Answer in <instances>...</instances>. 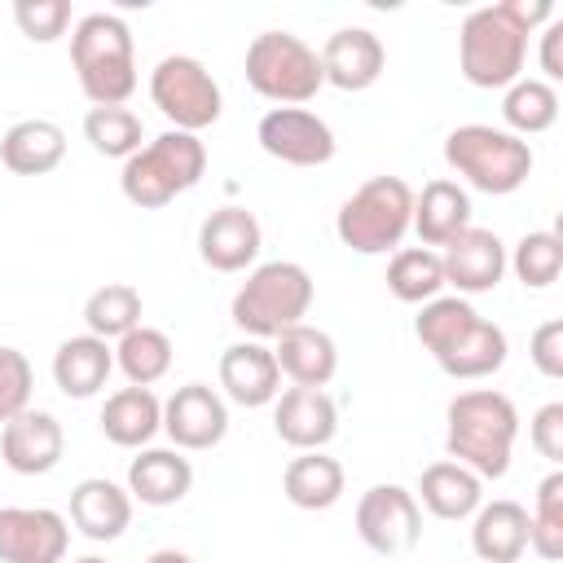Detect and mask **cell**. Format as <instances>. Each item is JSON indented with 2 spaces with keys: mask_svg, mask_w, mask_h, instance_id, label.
<instances>
[{
  "mask_svg": "<svg viewBox=\"0 0 563 563\" xmlns=\"http://www.w3.org/2000/svg\"><path fill=\"white\" fill-rule=\"evenodd\" d=\"M554 13L550 0H501L479 4L457 26V70L471 88H510L523 79L528 35L545 26Z\"/></svg>",
  "mask_w": 563,
  "mask_h": 563,
  "instance_id": "1",
  "label": "cell"
},
{
  "mask_svg": "<svg viewBox=\"0 0 563 563\" xmlns=\"http://www.w3.org/2000/svg\"><path fill=\"white\" fill-rule=\"evenodd\" d=\"M413 334L431 352V361L449 378H462V383L497 374L510 352L506 330L493 325L488 317H479L471 308V299H462V295H435L431 303H422L413 317Z\"/></svg>",
  "mask_w": 563,
  "mask_h": 563,
  "instance_id": "2",
  "label": "cell"
},
{
  "mask_svg": "<svg viewBox=\"0 0 563 563\" xmlns=\"http://www.w3.org/2000/svg\"><path fill=\"white\" fill-rule=\"evenodd\" d=\"M515 440H519V409L506 391L471 387L449 400V413H444L449 462H462L479 479H501L510 471Z\"/></svg>",
  "mask_w": 563,
  "mask_h": 563,
  "instance_id": "3",
  "label": "cell"
},
{
  "mask_svg": "<svg viewBox=\"0 0 563 563\" xmlns=\"http://www.w3.org/2000/svg\"><path fill=\"white\" fill-rule=\"evenodd\" d=\"M70 66L92 106H123L136 92V44L119 13H84L70 31Z\"/></svg>",
  "mask_w": 563,
  "mask_h": 563,
  "instance_id": "4",
  "label": "cell"
},
{
  "mask_svg": "<svg viewBox=\"0 0 563 563\" xmlns=\"http://www.w3.org/2000/svg\"><path fill=\"white\" fill-rule=\"evenodd\" d=\"M312 273L295 260H268V264H255L246 273V282L238 286L233 303H229V317L233 325L246 334V339H277L282 330L299 325L312 308Z\"/></svg>",
  "mask_w": 563,
  "mask_h": 563,
  "instance_id": "5",
  "label": "cell"
},
{
  "mask_svg": "<svg viewBox=\"0 0 563 563\" xmlns=\"http://www.w3.org/2000/svg\"><path fill=\"white\" fill-rule=\"evenodd\" d=\"M207 176V145L194 132H176L167 128L163 136L145 141L119 172V189L132 207L141 211H158L167 207L176 194H189L198 180Z\"/></svg>",
  "mask_w": 563,
  "mask_h": 563,
  "instance_id": "6",
  "label": "cell"
},
{
  "mask_svg": "<svg viewBox=\"0 0 563 563\" xmlns=\"http://www.w3.org/2000/svg\"><path fill=\"white\" fill-rule=\"evenodd\" d=\"M444 163L479 194L506 198L532 176V145L493 123H462L444 136Z\"/></svg>",
  "mask_w": 563,
  "mask_h": 563,
  "instance_id": "7",
  "label": "cell"
},
{
  "mask_svg": "<svg viewBox=\"0 0 563 563\" xmlns=\"http://www.w3.org/2000/svg\"><path fill=\"white\" fill-rule=\"evenodd\" d=\"M413 229V189L400 176H369L334 216V233L356 255L400 251Z\"/></svg>",
  "mask_w": 563,
  "mask_h": 563,
  "instance_id": "8",
  "label": "cell"
},
{
  "mask_svg": "<svg viewBox=\"0 0 563 563\" xmlns=\"http://www.w3.org/2000/svg\"><path fill=\"white\" fill-rule=\"evenodd\" d=\"M246 84L277 106H303L325 88L321 57L295 31H260L246 44Z\"/></svg>",
  "mask_w": 563,
  "mask_h": 563,
  "instance_id": "9",
  "label": "cell"
},
{
  "mask_svg": "<svg viewBox=\"0 0 563 563\" xmlns=\"http://www.w3.org/2000/svg\"><path fill=\"white\" fill-rule=\"evenodd\" d=\"M150 101L176 132H194V136L202 128H211L224 110V92H220L216 75L189 53H167L150 70Z\"/></svg>",
  "mask_w": 563,
  "mask_h": 563,
  "instance_id": "10",
  "label": "cell"
},
{
  "mask_svg": "<svg viewBox=\"0 0 563 563\" xmlns=\"http://www.w3.org/2000/svg\"><path fill=\"white\" fill-rule=\"evenodd\" d=\"M356 537L374 554H405L422 537V506L400 484H374L356 501Z\"/></svg>",
  "mask_w": 563,
  "mask_h": 563,
  "instance_id": "11",
  "label": "cell"
},
{
  "mask_svg": "<svg viewBox=\"0 0 563 563\" xmlns=\"http://www.w3.org/2000/svg\"><path fill=\"white\" fill-rule=\"evenodd\" d=\"M255 141L268 158L277 163H290V167H321L334 158V132L321 114L303 110V106H273L260 128H255Z\"/></svg>",
  "mask_w": 563,
  "mask_h": 563,
  "instance_id": "12",
  "label": "cell"
},
{
  "mask_svg": "<svg viewBox=\"0 0 563 563\" xmlns=\"http://www.w3.org/2000/svg\"><path fill=\"white\" fill-rule=\"evenodd\" d=\"M163 431L176 449L202 453L229 435V405L207 383H185L163 400Z\"/></svg>",
  "mask_w": 563,
  "mask_h": 563,
  "instance_id": "13",
  "label": "cell"
},
{
  "mask_svg": "<svg viewBox=\"0 0 563 563\" xmlns=\"http://www.w3.org/2000/svg\"><path fill=\"white\" fill-rule=\"evenodd\" d=\"M66 545V515L48 506H0V563H62Z\"/></svg>",
  "mask_w": 563,
  "mask_h": 563,
  "instance_id": "14",
  "label": "cell"
},
{
  "mask_svg": "<svg viewBox=\"0 0 563 563\" xmlns=\"http://www.w3.org/2000/svg\"><path fill=\"white\" fill-rule=\"evenodd\" d=\"M273 431L299 453L325 449L339 435V405L325 387H286L273 400Z\"/></svg>",
  "mask_w": 563,
  "mask_h": 563,
  "instance_id": "15",
  "label": "cell"
},
{
  "mask_svg": "<svg viewBox=\"0 0 563 563\" xmlns=\"http://www.w3.org/2000/svg\"><path fill=\"white\" fill-rule=\"evenodd\" d=\"M260 246H264V229H260L255 211H246V207H216L198 224V255L216 273L251 268L260 260Z\"/></svg>",
  "mask_w": 563,
  "mask_h": 563,
  "instance_id": "16",
  "label": "cell"
},
{
  "mask_svg": "<svg viewBox=\"0 0 563 563\" xmlns=\"http://www.w3.org/2000/svg\"><path fill=\"white\" fill-rule=\"evenodd\" d=\"M440 264H444V286H453L462 299L488 295V290H497V282L506 273V246L493 229L471 224L440 251Z\"/></svg>",
  "mask_w": 563,
  "mask_h": 563,
  "instance_id": "17",
  "label": "cell"
},
{
  "mask_svg": "<svg viewBox=\"0 0 563 563\" xmlns=\"http://www.w3.org/2000/svg\"><path fill=\"white\" fill-rule=\"evenodd\" d=\"M66 453L62 422L48 409H22L0 427V457L13 475H48Z\"/></svg>",
  "mask_w": 563,
  "mask_h": 563,
  "instance_id": "18",
  "label": "cell"
},
{
  "mask_svg": "<svg viewBox=\"0 0 563 563\" xmlns=\"http://www.w3.org/2000/svg\"><path fill=\"white\" fill-rule=\"evenodd\" d=\"M321 75L325 84H334L339 92H365L378 84L383 66H387V48L369 26H339L325 44H321Z\"/></svg>",
  "mask_w": 563,
  "mask_h": 563,
  "instance_id": "19",
  "label": "cell"
},
{
  "mask_svg": "<svg viewBox=\"0 0 563 563\" xmlns=\"http://www.w3.org/2000/svg\"><path fill=\"white\" fill-rule=\"evenodd\" d=\"M220 387L233 405L242 409H264L277 400L282 391V369L273 361V347H264L260 339H242L229 343L220 352Z\"/></svg>",
  "mask_w": 563,
  "mask_h": 563,
  "instance_id": "20",
  "label": "cell"
},
{
  "mask_svg": "<svg viewBox=\"0 0 563 563\" xmlns=\"http://www.w3.org/2000/svg\"><path fill=\"white\" fill-rule=\"evenodd\" d=\"M194 488V466L180 449H141L132 462H128V493L132 501L141 506H176L185 501Z\"/></svg>",
  "mask_w": 563,
  "mask_h": 563,
  "instance_id": "21",
  "label": "cell"
},
{
  "mask_svg": "<svg viewBox=\"0 0 563 563\" xmlns=\"http://www.w3.org/2000/svg\"><path fill=\"white\" fill-rule=\"evenodd\" d=\"M70 523L88 537V541H119L132 523V493L119 488L106 475L79 479L70 488Z\"/></svg>",
  "mask_w": 563,
  "mask_h": 563,
  "instance_id": "22",
  "label": "cell"
},
{
  "mask_svg": "<svg viewBox=\"0 0 563 563\" xmlns=\"http://www.w3.org/2000/svg\"><path fill=\"white\" fill-rule=\"evenodd\" d=\"M273 361L282 369V378H290L295 387H325L334 374H339V347L325 330L299 321L290 330L277 334V347H273Z\"/></svg>",
  "mask_w": 563,
  "mask_h": 563,
  "instance_id": "23",
  "label": "cell"
},
{
  "mask_svg": "<svg viewBox=\"0 0 563 563\" xmlns=\"http://www.w3.org/2000/svg\"><path fill=\"white\" fill-rule=\"evenodd\" d=\"M110 369H114V347H110L106 339L88 334V330L62 339L57 352H53V383H57V391L70 396V400L97 396V391L106 387Z\"/></svg>",
  "mask_w": 563,
  "mask_h": 563,
  "instance_id": "24",
  "label": "cell"
},
{
  "mask_svg": "<svg viewBox=\"0 0 563 563\" xmlns=\"http://www.w3.org/2000/svg\"><path fill=\"white\" fill-rule=\"evenodd\" d=\"M471 550L479 563H519L528 550V506L497 497L471 515Z\"/></svg>",
  "mask_w": 563,
  "mask_h": 563,
  "instance_id": "25",
  "label": "cell"
},
{
  "mask_svg": "<svg viewBox=\"0 0 563 563\" xmlns=\"http://www.w3.org/2000/svg\"><path fill=\"white\" fill-rule=\"evenodd\" d=\"M413 229L422 246L444 251L462 229H471V194L449 176L427 180L422 194H413Z\"/></svg>",
  "mask_w": 563,
  "mask_h": 563,
  "instance_id": "26",
  "label": "cell"
},
{
  "mask_svg": "<svg viewBox=\"0 0 563 563\" xmlns=\"http://www.w3.org/2000/svg\"><path fill=\"white\" fill-rule=\"evenodd\" d=\"M418 506L431 510L435 519H471L479 506H484V479L475 471H466L462 462H431L422 475H418Z\"/></svg>",
  "mask_w": 563,
  "mask_h": 563,
  "instance_id": "27",
  "label": "cell"
},
{
  "mask_svg": "<svg viewBox=\"0 0 563 563\" xmlns=\"http://www.w3.org/2000/svg\"><path fill=\"white\" fill-rule=\"evenodd\" d=\"M0 158L13 176H48L66 158V132L53 119H18L0 136Z\"/></svg>",
  "mask_w": 563,
  "mask_h": 563,
  "instance_id": "28",
  "label": "cell"
},
{
  "mask_svg": "<svg viewBox=\"0 0 563 563\" xmlns=\"http://www.w3.org/2000/svg\"><path fill=\"white\" fill-rule=\"evenodd\" d=\"M163 431V400L150 387H119L101 405V435L119 449H145Z\"/></svg>",
  "mask_w": 563,
  "mask_h": 563,
  "instance_id": "29",
  "label": "cell"
},
{
  "mask_svg": "<svg viewBox=\"0 0 563 563\" xmlns=\"http://www.w3.org/2000/svg\"><path fill=\"white\" fill-rule=\"evenodd\" d=\"M343 484H347V479H343L339 457H330V453H321V449L290 457L286 471H282V493H286V501L299 506V510H330V506L343 497Z\"/></svg>",
  "mask_w": 563,
  "mask_h": 563,
  "instance_id": "30",
  "label": "cell"
},
{
  "mask_svg": "<svg viewBox=\"0 0 563 563\" xmlns=\"http://www.w3.org/2000/svg\"><path fill=\"white\" fill-rule=\"evenodd\" d=\"M387 290H391L400 303H418V308L431 303V299L444 290L440 251H431V246H400V251H391Z\"/></svg>",
  "mask_w": 563,
  "mask_h": 563,
  "instance_id": "31",
  "label": "cell"
},
{
  "mask_svg": "<svg viewBox=\"0 0 563 563\" xmlns=\"http://www.w3.org/2000/svg\"><path fill=\"white\" fill-rule=\"evenodd\" d=\"M172 339L163 334V330H154V325H136V330H128L119 343H114V365L123 369V378H128V387H154L158 378H167V369H172Z\"/></svg>",
  "mask_w": 563,
  "mask_h": 563,
  "instance_id": "32",
  "label": "cell"
},
{
  "mask_svg": "<svg viewBox=\"0 0 563 563\" xmlns=\"http://www.w3.org/2000/svg\"><path fill=\"white\" fill-rule=\"evenodd\" d=\"M141 290L136 286H128V282H106V286H97L88 299H84V325H88V334H97V339H123L128 330H136L141 325Z\"/></svg>",
  "mask_w": 563,
  "mask_h": 563,
  "instance_id": "33",
  "label": "cell"
},
{
  "mask_svg": "<svg viewBox=\"0 0 563 563\" xmlns=\"http://www.w3.org/2000/svg\"><path fill=\"white\" fill-rule=\"evenodd\" d=\"M501 119H506V132L515 136L550 132L559 119V88L545 79H515L501 97Z\"/></svg>",
  "mask_w": 563,
  "mask_h": 563,
  "instance_id": "34",
  "label": "cell"
},
{
  "mask_svg": "<svg viewBox=\"0 0 563 563\" xmlns=\"http://www.w3.org/2000/svg\"><path fill=\"white\" fill-rule=\"evenodd\" d=\"M84 141L101 154V158H132L145 141L141 114H132L128 106H92L84 114Z\"/></svg>",
  "mask_w": 563,
  "mask_h": 563,
  "instance_id": "35",
  "label": "cell"
},
{
  "mask_svg": "<svg viewBox=\"0 0 563 563\" xmlns=\"http://www.w3.org/2000/svg\"><path fill=\"white\" fill-rule=\"evenodd\" d=\"M528 550L545 563L563 559V471H550L537 484L532 515H528Z\"/></svg>",
  "mask_w": 563,
  "mask_h": 563,
  "instance_id": "36",
  "label": "cell"
},
{
  "mask_svg": "<svg viewBox=\"0 0 563 563\" xmlns=\"http://www.w3.org/2000/svg\"><path fill=\"white\" fill-rule=\"evenodd\" d=\"M506 268H515V277L528 290H545L559 282L563 273V238L550 229H532L515 242V251L506 255Z\"/></svg>",
  "mask_w": 563,
  "mask_h": 563,
  "instance_id": "37",
  "label": "cell"
},
{
  "mask_svg": "<svg viewBox=\"0 0 563 563\" xmlns=\"http://www.w3.org/2000/svg\"><path fill=\"white\" fill-rule=\"evenodd\" d=\"M75 9L70 0H13V22L31 44H53L66 35Z\"/></svg>",
  "mask_w": 563,
  "mask_h": 563,
  "instance_id": "38",
  "label": "cell"
},
{
  "mask_svg": "<svg viewBox=\"0 0 563 563\" xmlns=\"http://www.w3.org/2000/svg\"><path fill=\"white\" fill-rule=\"evenodd\" d=\"M31 387H35V369L26 352L0 343V427L22 409H31Z\"/></svg>",
  "mask_w": 563,
  "mask_h": 563,
  "instance_id": "39",
  "label": "cell"
},
{
  "mask_svg": "<svg viewBox=\"0 0 563 563\" xmlns=\"http://www.w3.org/2000/svg\"><path fill=\"white\" fill-rule=\"evenodd\" d=\"M528 440H532V449L545 457V462H563V400H550V405H541L537 413H532V422H528Z\"/></svg>",
  "mask_w": 563,
  "mask_h": 563,
  "instance_id": "40",
  "label": "cell"
},
{
  "mask_svg": "<svg viewBox=\"0 0 563 563\" xmlns=\"http://www.w3.org/2000/svg\"><path fill=\"white\" fill-rule=\"evenodd\" d=\"M528 356H532L537 374H545V378H563V321H559V317H550L545 325L532 330V339H528Z\"/></svg>",
  "mask_w": 563,
  "mask_h": 563,
  "instance_id": "41",
  "label": "cell"
},
{
  "mask_svg": "<svg viewBox=\"0 0 563 563\" xmlns=\"http://www.w3.org/2000/svg\"><path fill=\"white\" fill-rule=\"evenodd\" d=\"M563 18H550L545 26H541V75H545V84H559L563 79Z\"/></svg>",
  "mask_w": 563,
  "mask_h": 563,
  "instance_id": "42",
  "label": "cell"
},
{
  "mask_svg": "<svg viewBox=\"0 0 563 563\" xmlns=\"http://www.w3.org/2000/svg\"><path fill=\"white\" fill-rule=\"evenodd\" d=\"M145 563H194V559H189L185 550H154Z\"/></svg>",
  "mask_w": 563,
  "mask_h": 563,
  "instance_id": "43",
  "label": "cell"
},
{
  "mask_svg": "<svg viewBox=\"0 0 563 563\" xmlns=\"http://www.w3.org/2000/svg\"><path fill=\"white\" fill-rule=\"evenodd\" d=\"M70 563H110V559H101V554H84V559H70Z\"/></svg>",
  "mask_w": 563,
  "mask_h": 563,
  "instance_id": "44",
  "label": "cell"
}]
</instances>
